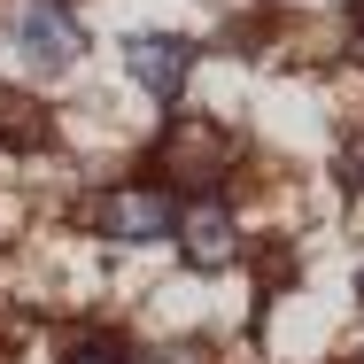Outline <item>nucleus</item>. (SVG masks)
Masks as SVG:
<instances>
[{
    "label": "nucleus",
    "mask_w": 364,
    "mask_h": 364,
    "mask_svg": "<svg viewBox=\"0 0 364 364\" xmlns=\"http://www.w3.org/2000/svg\"><path fill=\"white\" fill-rule=\"evenodd\" d=\"M349 31H357V39H364V0H349Z\"/></svg>",
    "instance_id": "nucleus-7"
},
{
    "label": "nucleus",
    "mask_w": 364,
    "mask_h": 364,
    "mask_svg": "<svg viewBox=\"0 0 364 364\" xmlns=\"http://www.w3.org/2000/svg\"><path fill=\"white\" fill-rule=\"evenodd\" d=\"M178 248H186V264L194 272H225L232 256H240V218H232V202L225 194H194V202H178Z\"/></svg>",
    "instance_id": "nucleus-5"
},
{
    "label": "nucleus",
    "mask_w": 364,
    "mask_h": 364,
    "mask_svg": "<svg viewBox=\"0 0 364 364\" xmlns=\"http://www.w3.org/2000/svg\"><path fill=\"white\" fill-rule=\"evenodd\" d=\"M8 39H16V55L39 77L77 70V55H85V23L63 0H8Z\"/></svg>",
    "instance_id": "nucleus-2"
},
{
    "label": "nucleus",
    "mask_w": 364,
    "mask_h": 364,
    "mask_svg": "<svg viewBox=\"0 0 364 364\" xmlns=\"http://www.w3.org/2000/svg\"><path fill=\"white\" fill-rule=\"evenodd\" d=\"M171 225H178V194L155 178H124L93 202V232L117 248H155V240H171Z\"/></svg>",
    "instance_id": "nucleus-1"
},
{
    "label": "nucleus",
    "mask_w": 364,
    "mask_h": 364,
    "mask_svg": "<svg viewBox=\"0 0 364 364\" xmlns=\"http://www.w3.org/2000/svg\"><path fill=\"white\" fill-rule=\"evenodd\" d=\"M163 155H171V171L186 178V186H202V194H218V178L240 163V140L225 132L218 117H178L171 132H163Z\"/></svg>",
    "instance_id": "nucleus-3"
},
{
    "label": "nucleus",
    "mask_w": 364,
    "mask_h": 364,
    "mask_svg": "<svg viewBox=\"0 0 364 364\" xmlns=\"http://www.w3.org/2000/svg\"><path fill=\"white\" fill-rule=\"evenodd\" d=\"M357 294H364V272H357Z\"/></svg>",
    "instance_id": "nucleus-8"
},
{
    "label": "nucleus",
    "mask_w": 364,
    "mask_h": 364,
    "mask_svg": "<svg viewBox=\"0 0 364 364\" xmlns=\"http://www.w3.org/2000/svg\"><path fill=\"white\" fill-rule=\"evenodd\" d=\"M63 364H132V349L117 333H77L70 349H63Z\"/></svg>",
    "instance_id": "nucleus-6"
},
{
    "label": "nucleus",
    "mask_w": 364,
    "mask_h": 364,
    "mask_svg": "<svg viewBox=\"0 0 364 364\" xmlns=\"http://www.w3.org/2000/svg\"><path fill=\"white\" fill-rule=\"evenodd\" d=\"M194 39H178V31H132L124 39V77L140 85V93H155V101H178L186 93V77H194Z\"/></svg>",
    "instance_id": "nucleus-4"
}]
</instances>
